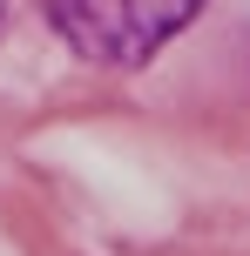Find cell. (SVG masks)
Here are the masks:
<instances>
[{
    "label": "cell",
    "instance_id": "1",
    "mask_svg": "<svg viewBox=\"0 0 250 256\" xmlns=\"http://www.w3.org/2000/svg\"><path fill=\"white\" fill-rule=\"evenodd\" d=\"M210 0H41L68 54L95 68H149Z\"/></svg>",
    "mask_w": 250,
    "mask_h": 256
}]
</instances>
